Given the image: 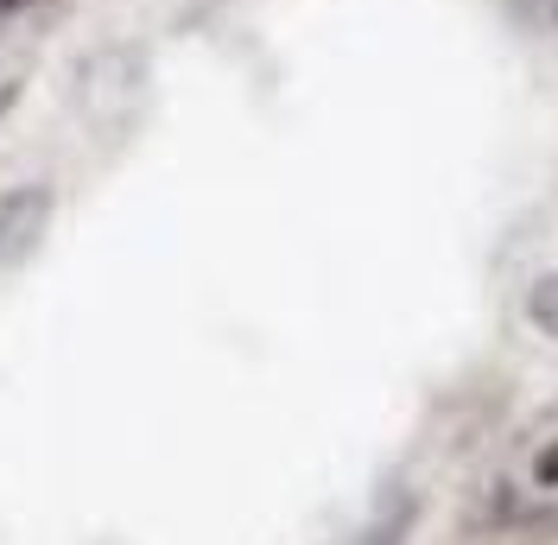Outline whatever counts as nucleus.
<instances>
[{"label":"nucleus","instance_id":"1","mask_svg":"<svg viewBox=\"0 0 558 545\" xmlns=\"http://www.w3.org/2000/svg\"><path fill=\"white\" fill-rule=\"evenodd\" d=\"M51 222V184H20L0 197V267H20Z\"/></svg>","mask_w":558,"mask_h":545},{"label":"nucleus","instance_id":"2","mask_svg":"<svg viewBox=\"0 0 558 545\" xmlns=\"http://www.w3.org/2000/svg\"><path fill=\"white\" fill-rule=\"evenodd\" d=\"M83 102L89 108H108V102H128L140 83V58L128 45H114V51H96V58H83Z\"/></svg>","mask_w":558,"mask_h":545},{"label":"nucleus","instance_id":"5","mask_svg":"<svg viewBox=\"0 0 558 545\" xmlns=\"http://www.w3.org/2000/svg\"><path fill=\"white\" fill-rule=\"evenodd\" d=\"M533 482H539V488H558V444H546V450L533 457Z\"/></svg>","mask_w":558,"mask_h":545},{"label":"nucleus","instance_id":"4","mask_svg":"<svg viewBox=\"0 0 558 545\" xmlns=\"http://www.w3.org/2000/svg\"><path fill=\"white\" fill-rule=\"evenodd\" d=\"M526 317H533L546 337H558V272H539V279H533V292H526Z\"/></svg>","mask_w":558,"mask_h":545},{"label":"nucleus","instance_id":"3","mask_svg":"<svg viewBox=\"0 0 558 545\" xmlns=\"http://www.w3.org/2000/svg\"><path fill=\"white\" fill-rule=\"evenodd\" d=\"M501 7L514 13V26H526V33H539L558 45V0H501Z\"/></svg>","mask_w":558,"mask_h":545}]
</instances>
